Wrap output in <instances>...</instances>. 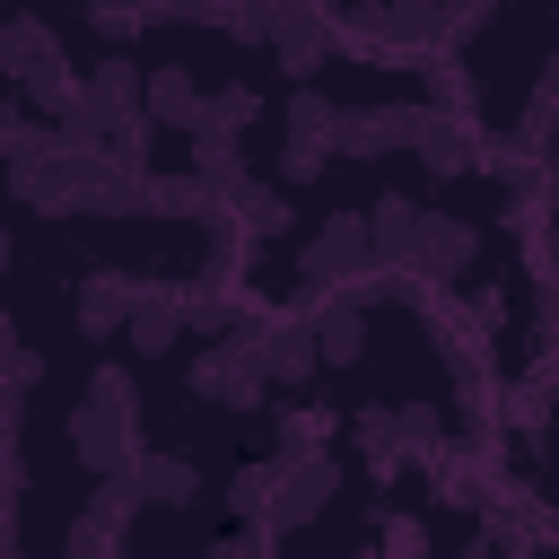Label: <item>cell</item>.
Returning <instances> with one entry per match:
<instances>
[{"mask_svg":"<svg viewBox=\"0 0 559 559\" xmlns=\"http://www.w3.org/2000/svg\"><path fill=\"white\" fill-rule=\"evenodd\" d=\"M61 428H70V454H79L96 480L131 472V454H140V384H131V367H96V376H87V402H79Z\"/></svg>","mask_w":559,"mask_h":559,"instance_id":"cell-1","label":"cell"},{"mask_svg":"<svg viewBox=\"0 0 559 559\" xmlns=\"http://www.w3.org/2000/svg\"><path fill=\"white\" fill-rule=\"evenodd\" d=\"M9 175V201L17 210H52V218H70V210H87V192H96V157H70L52 131H44V148H26L17 166H0Z\"/></svg>","mask_w":559,"mask_h":559,"instance_id":"cell-2","label":"cell"},{"mask_svg":"<svg viewBox=\"0 0 559 559\" xmlns=\"http://www.w3.org/2000/svg\"><path fill=\"white\" fill-rule=\"evenodd\" d=\"M332 489H341V463H332L323 445L280 454V463H271V515H262V533H306V524L332 507Z\"/></svg>","mask_w":559,"mask_h":559,"instance_id":"cell-3","label":"cell"},{"mask_svg":"<svg viewBox=\"0 0 559 559\" xmlns=\"http://www.w3.org/2000/svg\"><path fill=\"white\" fill-rule=\"evenodd\" d=\"M297 271L323 288V297H341L358 271H376V245H367V210H332L314 236H306V253H297Z\"/></svg>","mask_w":559,"mask_h":559,"instance_id":"cell-4","label":"cell"},{"mask_svg":"<svg viewBox=\"0 0 559 559\" xmlns=\"http://www.w3.org/2000/svg\"><path fill=\"white\" fill-rule=\"evenodd\" d=\"M428 122V105H332V157H384L411 148Z\"/></svg>","mask_w":559,"mask_h":559,"instance_id":"cell-5","label":"cell"},{"mask_svg":"<svg viewBox=\"0 0 559 559\" xmlns=\"http://www.w3.org/2000/svg\"><path fill=\"white\" fill-rule=\"evenodd\" d=\"M192 393L201 402H227V411H253L262 402V358H253V332H236V341H218V349H192Z\"/></svg>","mask_w":559,"mask_h":559,"instance_id":"cell-6","label":"cell"},{"mask_svg":"<svg viewBox=\"0 0 559 559\" xmlns=\"http://www.w3.org/2000/svg\"><path fill=\"white\" fill-rule=\"evenodd\" d=\"M271 52H280L288 79L323 70V61H332V9H314V0H271Z\"/></svg>","mask_w":559,"mask_h":559,"instance_id":"cell-7","label":"cell"},{"mask_svg":"<svg viewBox=\"0 0 559 559\" xmlns=\"http://www.w3.org/2000/svg\"><path fill=\"white\" fill-rule=\"evenodd\" d=\"M472 253H480V227H463V218L428 210V218H419V245H411V262H402V280H419V288L463 280V271H472Z\"/></svg>","mask_w":559,"mask_h":559,"instance_id":"cell-8","label":"cell"},{"mask_svg":"<svg viewBox=\"0 0 559 559\" xmlns=\"http://www.w3.org/2000/svg\"><path fill=\"white\" fill-rule=\"evenodd\" d=\"M358 454L367 472H402L428 454V411H358Z\"/></svg>","mask_w":559,"mask_h":559,"instance_id":"cell-9","label":"cell"},{"mask_svg":"<svg viewBox=\"0 0 559 559\" xmlns=\"http://www.w3.org/2000/svg\"><path fill=\"white\" fill-rule=\"evenodd\" d=\"M253 358H262V384H306L323 358H314V332H306V314H271L262 332H253Z\"/></svg>","mask_w":559,"mask_h":559,"instance_id":"cell-10","label":"cell"},{"mask_svg":"<svg viewBox=\"0 0 559 559\" xmlns=\"http://www.w3.org/2000/svg\"><path fill=\"white\" fill-rule=\"evenodd\" d=\"M419 201L411 192H384V201H367V245H376V271H393L402 280V262H411V245H419Z\"/></svg>","mask_w":559,"mask_h":559,"instance_id":"cell-11","label":"cell"},{"mask_svg":"<svg viewBox=\"0 0 559 559\" xmlns=\"http://www.w3.org/2000/svg\"><path fill=\"white\" fill-rule=\"evenodd\" d=\"M131 306H140V280H131V271H87L70 314H79V332H87V341H105V332H122V323H131Z\"/></svg>","mask_w":559,"mask_h":559,"instance_id":"cell-12","label":"cell"},{"mask_svg":"<svg viewBox=\"0 0 559 559\" xmlns=\"http://www.w3.org/2000/svg\"><path fill=\"white\" fill-rule=\"evenodd\" d=\"M122 489H131L140 507H192V498H201V472H192L183 454H148V445H140L131 472H122Z\"/></svg>","mask_w":559,"mask_h":559,"instance_id":"cell-13","label":"cell"},{"mask_svg":"<svg viewBox=\"0 0 559 559\" xmlns=\"http://www.w3.org/2000/svg\"><path fill=\"white\" fill-rule=\"evenodd\" d=\"M140 114L166 131V122H183L192 131V114H201V79L183 70V61H148V79H140Z\"/></svg>","mask_w":559,"mask_h":559,"instance_id":"cell-14","label":"cell"},{"mask_svg":"<svg viewBox=\"0 0 559 559\" xmlns=\"http://www.w3.org/2000/svg\"><path fill=\"white\" fill-rule=\"evenodd\" d=\"M227 227H236L245 245H271V236H288V192H280V183H262V175H245V183L227 192Z\"/></svg>","mask_w":559,"mask_h":559,"instance_id":"cell-15","label":"cell"},{"mask_svg":"<svg viewBox=\"0 0 559 559\" xmlns=\"http://www.w3.org/2000/svg\"><path fill=\"white\" fill-rule=\"evenodd\" d=\"M183 323H192V314H183V297H175V288H157V280H140V306H131V323H122V332H131V349H140V358H157V349H175V341H183Z\"/></svg>","mask_w":559,"mask_h":559,"instance_id":"cell-16","label":"cell"},{"mask_svg":"<svg viewBox=\"0 0 559 559\" xmlns=\"http://www.w3.org/2000/svg\"><path fill=\"white\" fill-rule=\"evenodd\" d=\"M411 148H419V166H428V175H472V157H480L472 122H463V114H437V105H428V122H419V140H411Z\"/></svg>","mask_w":559,"mask_h":559,"instance_id":"cell-17","label":"cell"},{"mask_svg":"<svg viewBox=\"0 0 559 559\" xmlns=\"http://www.w3.org/2000/svg\"><path fill=\"white\" fill-rule=\"evenodd\" d=\"M306 332H314V358L349 367V358L367 349V306H349V297H323V306L306 314Z\"/></svg>","mask_w":559,"mask_h":559,"instance_id":"cell-18","label":"cell"},{"mask_svg":"<svg viewBox=\"0 0 559 559\" xmlns=\"http://www.w3.org/2000/svg\"><path fill=\"white\" fill-rule=\"evenodd\" d=\"M140 61H96L87 70V105L105 114V131H122V122H140Z\"/></svg>","mask_w":559,"mask_h":559,"instance_id":"cell-19","label":"cell"},{"mask_svg":"<svg viewBox=\"0 0 559 559\" xmlns=\"http://www.w3.org/2000/svg\"><path fill=\"white\" fill-rule=\"evenodd\" d=\"M253 114H262V96H253V87H210V96H201V114H192V140L236 148V131H253Z\"/></svg>","mask_w":559,"mask_h":559,"instance_id":"cell-20","label":"cell"},{"mask_svg":"<svg viewBox=\"0 0 559 559\" xmlns=\"http://www.w3.org/2000/svg\"><path fill=\"white\" fill-rule=\"evenodd\" d=\"M44 61H61V35L44 17H0V70L9 79H35Z\"/></svg>","mask_w":559,"mask_h":559,"instance_id":"cell-21","label":"cell"},{"mask_svg":"<svg viewBox=\"0 0 559 559\" xmlns=\"http://www.w3.org/2000/svg\"><path fill=\"white\" fill-rule=\"evenodd\" d=\"M550 131H559V52L542 61V79H533V96H524V122H515V148H524V157H542V148H550Z\"/></svg>","mask_w":559,"mask_h":559,"instance_id":"cell-22","label":"cell"},{"mask_svg":"<svg viewBox=\"0 0 559 559\" xmlns=\"http://www.w3.org/2000/svg\"><path fill=\"white\" fill-rule=\"evenodd\" d=\"M17 87H26V105H35V114L70 122V105L87 96V70H70V61H44V70H35V79H17Z\"/></svg>","mask_w":559,"mask_h":559,"instance_id":"cell-23","label":"cell"},{"mask_svg":"<svg viewBox=\"0 0 559 559\" xmlns=\"http://www.w3.org/2000/svg\"><path fill=\"white\" fill-rule=\"evenodd\" d=\"M61 559H122V524H105V515H70V533H61Z\"/></svg>","mask_w":559,"mask_h":559,"instance_id":"cell-24","label":"cell"},{"mask_svg":"<svg viewBox=\"0 0 559 559\" xmlns=\"http://www.w3.org/2000/svg\"><path fill=\"white\" fill-rule=\"evenodd\" d=\"M87 26H96V35H148V26H183V9H166V0H140V9H87Z\"/></svg>","mask_w":559,"mask_h":559,"instance_id":"cell-25","label":"cell"},{"mask_svg":"<svg viewBox=\"0 0 559 559\" xmlns=\"http://www.w3.org/2000/svg\"><path fill=\"white\" fill-rule=\"evenodd\" d=\"M288 140L332 148V96H323V87H297V96H288Z\"/></svg>","mask_w":559,"mask_h":559,"instance_id":"cell-26","label":"cell"},{"mask_svg":"<svg viewBox=\"0 0 559 559\" xmlns=\"http://www.w3.org/2000/svg\"><path fill=\"white\" fill-rule=\"evenodd\" d=\"M192 183H210V192L227 201V192L245 183V157H236V148H218V140H192Z\"/></svg>","mask_w":559,"mask_h":559,"instance_id":"cell-27","label":"cell"},{"mask_svg":"<svg viewBox=\"0 0 559 559\" xmlns=\"http://www.w3.org/2000/svg\"><path fill=\"white\" fill-rule=\"evenodd\" d=\"M227 507H236V515L262 533V515H271V463H245V472L227 480Z\"/></svg>","mask_w":559,"mask_h":559,"instance_id":"cell-28","label":"cell"},{"mask_svg":"<svg viewBox=\"0 0 559 559\" xmlns=\"http://www.w3.org/2000/svg\"><path fill=\"white\" fill-rule=\"evenodd\" d=\"M17 489H26V463L17 445H0V559H17Z\"/></svg>","mask_w":559,"mask_h":559,"instance_id":"cell-29","label":"cell"},{"mask_svg":"<svg viewBox=\"0 0 559 559\" xmlns=\"http://www.w3.org/2000/svg\"><path fill=\"white\" fill-rule=\"evenodd\" d=\"M35 376H44V358H35V349H26V341H17V323H9V314H0V384H9V393H26V384H35Z\"/></svg>","mask_w":559,"mask_h":559,"instance_id":"cell-30","label":"cell"},{"mask_svg":"<svg viewBox=\"0 0 559 559\" xmlns=\"http://www.w3.org/2000/svg\"><path fill=\"white\" fill-rule=\"evenodd\" d=\"M323 166H332V148H306V140H280V192H288V183H314Z\"/></svg>","mask_w":559,"mask_h":559,"instance_id":"cell-31","label":"cell"},{"mask_svg":"<svg viewBox=\"0 0 559 559\" xmlns=\"http://www.w3.org/2000/svg\"><path fill=\"white\" fill-rule=\"evenodd\" d=\"M26 148H44V131H35V122H26L17 105H0V166H17Z\"/></svg>","mask_w":559,"mask_h":559,"instance_id":"cell-32","label":"cell"},{"mask_svg":"<svg viewBox=\"0 0 559 559\" xmlns=\"http://www.w3.org/2000/svg\"><path fill=\"white\" fill-rule=\"evenodd\" d=\"M131 507H140V498L122 489V472H114V480H96V498H87V515H105V524H131Z\"/></svg>","mask_w":559,"mask_h":559,"instance_id":"cell-33","label":"cell"},{"mask_svg":"<svg viewBox=\"0 0 559 559\" xmlns=\"http://www.w3.org/2000/svg\"><path fill=\"white\" fill-rule=\"evenodd\" d=\"M480 26H489V9H480V0H472V9H445V52H454V44H472Z\"/></svg>","mask_w":559,"mask_h":559,"instance_id":"cell-34","label":"cell"},{"mask_svg":"<svg viewBox=\"0 0 559 559\" xmlns=\"http://www.w3.org/2000/svg\"><path fill=\"white\" fill-rule=\"evenodd\" d=\"M542 201H550V210H559V166H542Z\"/></svg>","mask_w":559,"mask_h":559,"instance_id":"cell-35","label":"cell"},{"mask_svg":"<svg viewBox=\"0 0 559 559\" xmlns=\"http://www.w3.org/2000/svg\"><path fill=\"white\" fill-rule=\"evenodd\" d=\"M201 559H245V542H218V550H201Z\"/></svg>","mask_w":559,"mask_h":559,"instance_id":"cell-36","label":"cell"},{"mask_svg":"<svg viewBox=\"0 0 559 559\" xmlns=\"http://www.w3.org/2000/svg\"><path fill=\"white\" fill-rule=\"evenodd\" d=\"M0 271H9V236H0Z\"/></svg>","mask_w":559,"mask_h":559,"instance_id":"cell-37","label":"cell"}]
</instances>
